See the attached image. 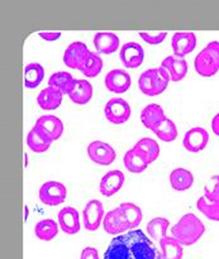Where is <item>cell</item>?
Wrapping results in <instances>:
<instances>
[{"label": "cell", "mask_w": 219, "mask_h": 259, "mask_svg": "<svg viewBox=\"0 0 219 259\" xmlns=\"http://www.w3.org/2000/svg\"><path fill=\"white\" fill-rule=\"evenodd\" d=\"M123 163L126 166V168L128 169L132 174H141L149 166V162H147L146 157L141 153L139 151H137L136 148H132L124 154L123 157Z\"/></svg>", "instance_id": "obj_23"}, {"label": "cell", "mask_w": 219, "mask_h": 259, "mask_svg": "<svg viewBox=\"0 0 219 259\" xmlns=\"http://www.w3.org/2000/svg\"><path fill=\"white\" fill-rule=\"evenodd\" d=\"M104 259H162L161 252L141 229L117 235L104 253Z\"/></svg>", "instance_id": "obj_1"}, {"label": "cell", "mask_w": 219, "mask_h": 259, "mask_svg": "<svg viewBox=\"0 0 219 259\" xmlns=\"http://www.w3.org/2000/svg\"><path fill=\"white\" fill-rule=\"evenodd\" d=\"M124 184V174L122 171H111L106 175H104L101 179L100 185H99V190L100 194L105 197L113 196L114 194L122 189Z\"/></svg>", "instance_id": "obj_16"}, {"label": "cell", "mask_w": 219, "mask_h": 259, "mask_svg": "<svg viewBox=\"0 0 219 259\" xmlns=\"http://www.w3.org/2000/svg\"><path fill=\"white\" fill-rule=\"evenodd\" d=\"M131 76L127 71L117 68L108 72L105 77V86L109 91L114 94H123L131 88Z\"/></svg>", "instance_id": "obj_14"}, {"label": "cell", "mask_w": 219, "mask_h": 259, "mask_svg": "<svg viewBox=\"0 0 219 259\" xmlns=\"http://www.w3.org/2000/svg\"><path fill=\"white\" fill-rule=\"evenodd\" d=\"M170 227L169 220L165 218H155L147 224V234L151 239L160 242L162 238L166 237V232Z\"/></svg>", "instance_id": "obj_31"}, {"label": "cell", "mask_w": 219, "mask_h": 259, "mask_svg": "<svg viewBox=\"0 0 219 259\" xmlns=\"http://www.w3.org/2000/svg\"><path fill=\"white\" fill-rule=\"evenodd\" d=\"M157 136V138H160L164 142H174L177 138V128L175 125L174 121L171 119H165L159 126H157L156 131L154 132Z\"/></svg>", "instance_id": "obj_33"}, {"label": "cell", "mask_w": 219, "mask_h": 259, "mask_svg": "<svg viewBox=\"0 0 219 259\" xmlns=\"http://www.w3.org/2000/svg\"><path fill=\"white\" fill-rule=\"evenodd\" d=\"M161 67L169 72L171 81H181L188 73V62L182 57L169 56L161 63Z\"/></svg>", "instance_id": "obj_18"}, {"label": "cell", "mask_w": 219, "mask_h": 259, "mask_svg": "<svg viewBox=\"0 0 219 259\" xmlns=\"http://www.w3.org/2000/svg\"><path fill=\"white\" fill-rule=\"evenodd\" d=\"M171 45L175 56L184 58L185 55L192 53L197 47V37L193 32H177L172 37Z\"/></svg>", "instance_id": "obj_13"}, {"label": "cell", "mask_w": 219, "mask_h": 259, "mask_svg": "<svg viewBox=\"0 0 219 259\" xmlns=\"http://www.w3.org/2000/svg\"><path fill=\"white\" fill-rule=\"evenodd\" d=\"M205 227L202 220L193 212L182 215L171 228V234L181 245H193L203 237Z\"/></svg>", "instance_id": "obj_2"}, {"label": "cell", "mask_w": 219, "mask_h": 259, "mask_svg": "<svg viewBox=\"0 0 219 259\" xmlns=\"http://www.w3.org/2000/svg\"><path fill=\"white\" fill-rule=\"evenodd\" d=\"M38 196L42 204L47 206H57L66 200L67 190L61 182L48 181L41 186Z\"/></svg>", "instance_id": "obj_6"}, {"label": "cell", "mask_w": 219, "mask_h": 259, "mask_svg": "<svg viewBox=\"0 0 219 259\" xmlns=\"http://www.w3.org/2000/svg\"><path fill=\"white\" fill-rule=\"evenodd\" d=\"M204 191L205 199H208L209 201L219 202V175L210 179V181L205 185Z\"/></svg>", "instance_id": "obj_36"}, {"label": "cell", "mask_w": 219, "mask_h": 259, "mask_svg": "<svg viewBox=\"0 0 219 259\" xmlns=\"http://www.w3.org/2000/svg\"><path fill=\"white\" fill-rule=\"evenodd\" d=\"M208 142H209L208 132L204 128L195 126V128H192L185 133L182 144H184L185 149L188 152L198 153V152H202L207 147Z\"/></svg>", "instance_id": "obj_11"}, {"label": "cell", "mask_w": 219, "mask_h": 259, "mask_svg": "<svg viewBox=\"0 0 219 259\" xmlns=\"http://www.w3.org/2000/svg\"><path fill=\"white\" fill-rule=\"evenodd\" d=\"M194 67L198 75L203 77L214 76L219 71V42L213 40L203 48L194 60Z\"/></svg>", "instance_id": "obj_4"}, {"label": "cell", "mask_w": 219, "mask_h": 259, "mask_svg": "<svg viewBox=\"0 0 219 259\" xmlns=\"http://www.w3.org/2000/svg\"><path fill=\"white\" fill-rule=\"evenodd\" d=\"M45 68L40 63H29L24 68V85L27 89H34L42 82Z\"/></svg>", "instance_id": "obj_29"}, {"label": "cell", "mask_w": 219, "mask_h": 259, "mask_svg": "<svg viewBox=\"0 0 219 259\" xmlns=\"http://www.w3.org/2000/svg\"><path fill=\"white\" fill-rule=\"evenodd\" d=\"M53 139L51 138L50 134L46 133L42 128L38 125H34L29 131L27 136V146L30 148V151L35 153H43L47 151L52 144Z\"/></svg>", "instance_id": "obj_15"}, {"label": "cell", "mask_w": 219, "mask_h": 259, "mask_svg": "<svg viewBox=\"0 0 219 259\" xmlns=\"http://www.w3.org/2000/svg\"><path fill=\"white\" fill-rule=\"evenodd\" d=\"M119 207H121L122 211L126 215L127 220H128L129 229L136 230L141 224L142 218H143L141 207L137 206L136 204H132V202H123V204L119 205Z\"/></svg>", "instance_id": "obj_32"}, {"label": "cell", "mask_w": 219, "mask_h": 259, "mask_svg": "<svg viewBox=\"0 0 219 259\" xmlns=\"http://www.w3.org/2000/svg\"><path fill=\"white\" fill-rule=\"evenodd\" d=\"M62 95L61 91L48 86L38 94L37 103L43 110H55L62 103Z\"/></svg>", "instance_id": "obj_21"}, {"label": "cell", "mask_w": 219, "mask_h": 259, "mask_svg": "<svg viewBox=\"0 0 219 259\" xmlns=\"http://www.w3.org/2000/svg\"><path fill=\"white\" fill-rule=\"evenodd\" d=\"M133 148L141 152L146 157L149 163H152V162L156 161L157 157L160 156V146L152 138H142L141 141H138L134 144Z\"/></svg>", "instance_id": "obj_30"}, {"label": "cell", "mask_w": 219, "mask_h": 259, "mask_svg": "<svg viewBox=\"0 0 219 259\" xmlns=\"http://www.w3.org/2000/svg\"><path fill=\"white\" fill-rule=\"evenodd\" d=\"M88 46L83 42H72L63 53V63L74 70H83L90 56Z\"/></svg>", "instance_id": "obj_5"}, {"label": "cell", "mask_w": 219, "mask_h": 259, "mask_svg": "<svg viewBox=\"0 0 219 259\" xmlns=\"http://www.w3.org/2000/svg\"><path fill=\"white\" fill-rule=\"evenodd\" d=\"M94 46L99 53L112 55L119 47L118 35L111 32H99L94 37Z\"/></svg>", "instance_id": "obj_20"}, {"label": "cell", "mask_w": 219, "mask_h": 259, "mask_svg": "<svg viewBox=\"0 0 219 259\" xmlns=\"http://www.w3.org/2000/svg\"><path fill=\"white\" fill-rule=\"evenodd\" d=\"M103 227L108 234L121 235L122 233L127 232L129 229V223L124 212L118 206L117 209H113L112 211L106 212V215L103 219Z\"/></svg>", "instance_id": "obj_9"}, {"label": "cell", "mask_w": 219, "mask_h": 259, "mask_svg": "<svg viewBox=\"0 0 219 259\" xmlns=\"http://www.w3.org/2000/svg\"><path fill=\"white\" fill-rule=\"evenodd\" d=\"M34 234L38 239L43 240V242L52 240L53 238L58 234L57 223L52 219L41 220V222H38L37 224H35Z\"/></svg>", "instance_id": "obj_28"}, {"label": "cell", "mask_w": 219, "mask_h": 259, "mask_svg": "<svg viewBox=\"0 0 219 259\" xmlns=\"http://www.w3.org/2000/svg\"><path fill=\"white\" fill-rule=\"evenodd\" d=\"M119 56L127 68H137L143 62L144 51L139 43L128 42L122 46Z\"/></svg>", "instance_id": "obj_12"}, {"label": "cell", "mask_w": 219, "mask_h": 259, "mask_svg": "<svg viewBox=\"0 0 219 259\" xmlns=\"http://www.w3.org/2000/svg\"><path fill=\"white\" fill-rule=\"evenodd\" d=\"M75 78L71 76V73L65 72V71H58V72L53 73L48 80V86L56 89V90L61 91L62 94H67L72 91L74 85H75Z\"/></svg>", "instance_id": "obj_26"}, {"label": "cell", "mask_w": 219, "mask_h": 259, "mask_svg": "<svg viewBox=\"0 0 219 259\" xmlns=\"http://www.w3.org/2000/svg\"><path fill=\"white\" fill-rule=\"evenodd\" d=\"M166 119L165 111L159 104H150L141 111V121L146 128L155 132L157 126Z\"/></svg>", "instance_id": "obj_19"}, {"label": "cell", "mask_w": 219, "mask_h": 259, "mask_svg": "<svg viewBox=\"0 0 219 259\" xmlns=\"http://www.w3.org/2000/svg\"><path fill=\"white\" fill-rule=\"evenodd\" d=\"M58 224L61 230L66 234L74 235L80 230V217L78 210L68 206L58 212Z\"/></svg>", "instance_id": "obj_17"}, {"label": "cell", "mask_w": 219, "mask_h": 259, "mask_svg": "<svg viewBox=\"0 0 219 259\" xmlns=\"http://www.w3.org/2000/svg\"><path fill=\"white\" fill-rule=\"evenodd\" d=\"M170 184L176 191H187L194 184V176L185 168H176L170 174Z\"/></svg>", "instance_id": "obj_25"}, {"label": "cell", "mask_w": 219, "mask_h": 259, "mask_svg": "<svg viewBox=\"0 0 219 259\" xmlns=\"http://www.w3.org/2000/svg\"><path fill=\"white\" fill-rule=\"evenodd\" d=\"M212 131L215 136L219 137V113L215 114L212 120Z\"/></svg>", "instance_id": "obj_40"}, {"label": "cell", "mask_w": 219, "mask_h": 259, "mask_svg": "<svg viewBox=\"0 0 219 259\" xmlns=\"http://www.w3.org/2000/svg\"><path fill=\"white\" fill-rule=\"evenodd\" d=\"M170 80H171V77H170L169 72L162 67L150 68L139 76V90L147 96L160 95L166 90Z\"/></svg>", "instance_id": "obj_3"}, {"label": "cell", "mask_w": 219, "mask_h": 259, "mask_svg": "<svg viewBox=\"0 0 219 259\" xmlns=\"http://www.w3.org/2000/svg\"><path fill=\"white\" fill-rule=\"evenodd\" d=\"M35 125L42 128L47 134H50L53 141L61 138L63 133V123L60 118L55 115H43L37 119Z\"/></svg>", "instance_id": "obj_22"}, {"label": "cell", "mask_w": 219, "mask_h": 259, "mask_svg": "<svg viewBox=\"0 0 219 259\" xmlns=\"http://www.w3.org/2000/svg\"><path fill=\"white\" fill-rule=\"evenodd\" d=\"M101 70H103V60L96 52H91L81 72L86 77H96L101 72Z\"/></svg>", "instance_id": "obj_35"}, {"label": "cell", "mask_w": 219, "mask_h": 259, "mask_svg": "<svg viewBox=\"0 0 219 259\" xmlns=\"http://www.w3.org/2000/svg\"><path fill=\"white\" fill-rule=\"evenodd\" d=\"M68 96L72 103L78 104V105H84V104L89 103L93 96V86L89 81L83 80V78L76 80L72 91Z\"/></svg>", "instance_id": "obj_24"}, {"label": "cell", "mask_w": 219, "mask_h": 259, "mask_svg": "<svg viewBox=\"0 0 219 259\" xmlns=\"http://www.w3.org/2000/svg\"><path fill=\"white\" fill-rule=\"evenodd\" d=\"M80 259H99L98 250L93 247H88L81 252Z\"/></svg>", "instance_id": "obj_38"}, {"label": "cell", "mask_w": 219, "mask_h": 259, "mask_svg": "<svg viewBox=\"0 0 219 259\" xmlns=\"http://www.w3.org/2000/svg\"><path fill=\"white\" fill-rule=\"evenodd\" d=\"M197 207L209 220L219 222V202L209 201L208 199H205V196H202L197 201Z\"/></svg>", "instance_id": "obj_34"}, {"label": "cell", "mask_w": 219, "mask_h": 259, "mask_svg": "<svg viewBox=\"0 0 219 259\" xmlns=\"http://www.w3.org/2000/svg\"><path fill=\"white\" fill-rule=\"evenodd\" d=\"M131 106L121 98H113L106 103L104 108L106 120L113 124H124L131 118Z\"/></svg>", "instance_id": "obj_7"}, {"label": "cell", "mask_w": 219, "mask_h": 259, "mask_svg": "<svg viewBox=\"0 0 219 259\" xmlns=\"http://www.w3.org/2000/svg\"><path fill=\"white\" fill-rule=\"evenodd\" d=\"M83 219L85 229L89 232H95L99 229L104 219V207L99 200H90L84 207Z\"/></svg>", "instance_id": "obj_10"}, {"label": "cell", "mask_w": 219, "mask_h": 259, "mask_svg": "<svg viewBox=\"0 0 219 259\" xmlns=\"http://www.w3.org/2000/svg\"><path fill=\"white\" fill-rule=\"evenodd\" d=\"M89 158L100 166H109L116 159V151L111 144L101 141H94L88 147Z\"/></svg>", "instance_id": "obj_8"}, {"label": "cell", "mask_w": 219, "mask_h": 259, "mask_svg": "<svg viewBox=\"0 0 219 259\" xmlns=\"http://www.w3.org/2000/svg\"><path fill=\"white\" fill-rule=\"evenodd\" d=\"M139 37L144 40L146 43L152 46L160 45L165 40L167 37L166 32H159V33H149V32H139Z\"/></svg>", "instance_id": "obj_37"}, {"label": "cell", "mask_w": 219, "mask_h": 259, "mask_svg": "<svg viewBox=\"0 0 219 259\" xmlns=\"http://www.w3.org/2000/svg\"><path fill=\"white\" fill-rule=\"evenodd\" d=\"M162 259H181L184 250L182 245L174 237H165L160 240Z\"/></svg>", "instance_id": "obj_27"}, {"label": "cell", "mask_w": 219, "mask_h": 259, "mask_svg": "<svg viewBox=\"0 0 219 259\" xmlns=\"http://www.w3.org/2000/svg\"><path fill=\"white\" fill-rule=\"evenodd\" d=\"M40 37L47 42H53L61 37V32H40Z\"/></svg>", "instance_id": "obj_39"}]
</instances>
